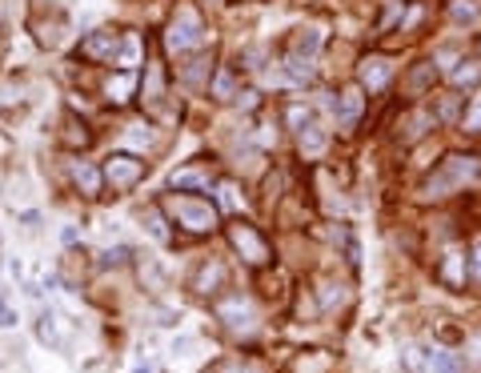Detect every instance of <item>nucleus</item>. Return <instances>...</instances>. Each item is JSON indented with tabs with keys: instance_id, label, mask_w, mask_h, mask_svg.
<instances>
[{
	"instance_id": "1",
	"label": "nucleus",
	"mask_w": 481,
	"mask_h": 373,
	"mask_svg": "<svg viewBox=\"0 0 481 373\" xmlns=\"http://www.w3.org/2000/svg\"><path fill=\"white\" fill-rule=\"evenodd\" d=\"M478 177H481V161H478V157H445L441 169L425 181V189H421V193H425V197H449V193L465 189L469 181H478Z\"/></svg>"
},
{
	"instance_id": "2",
	"label": "nucleus",
	"mask_w": 481,
	"mask_h": 373,
	"mask_svg": "<svg viewBox=\"0 0 481 373\" xmlns=\"http://www.w3.org/2000/svg\"><path fill=\"white\" fill-rule=\"evenodd\" d=\"M169 213H173L189 233H213V229H217V205L205 201V197H173V201H169Z\"/></svg>"
},
{
	"instance_id": "3",
	"label": "nucleus",
	"mask_w": 481,
	"mask_h": 373,
	"mask_svg": "<svg viewBox=\"0 0 481 373\" xmlns=\"http://www.w3.org/2000/svg\"><path fill=\"white\" fill-rule=\"evenodd\" d=\"M205 45V24H201V17L197 13H181V17L173 20V29L165 33V49L169 52H189V49H201Z\"/></svg>"
},
{
	"instance_id": "4",
	"label": "nucleus",
	"mask_w": 481,
	"mask_h": 373,
	"mask_svg": "<svg viewBox=\"0 0 481 373\" xmlns=\"http://www.w3.org/2000/svg\"><path fill=\"white\" fill-rule=\"evenodd\" d=\"M100 173H105V181H109L116 193H128V189L144 177V161L141 157H125V153H121V157H109Z\"/></svg>"
},
{
	"instance_id": "5",
	"label": "nucleus",
	"mask_w": 481,
	"mask_h": 373,
	"mask_svg": "<svg viewBox=\"0 0 481 373\" xmlns=\"http://www.w3.org/2000/svg\"><path fill=\"white\" fill-rule=\"evenodd\" d=\"M229 237H233V245L240 249V257L249 261V265H265V261H269V245H265V237H261L253 225L237 221V225L229 229Z\"/></svg>"
},
{
	"instance_id": "6",
	"label": "nucleus",
	"mask_w": 481,
	"mask_h": 373,
	"mask_svg": "<svg viewBox=\"0 0 481 373\" xmlns=\"http://www.w3.org/2000/svg\"><path fill=\"white\" fill-rule=\"evenodd\" d=\"M389 77H393V61H389V56H369V61H361V84H365L369 93H381L385 84H389Z\"/></svg>"
},
{
	"instance_id": "7",
	"label": "nucleus",
	"mask_w": 481,
	"mask_h": 373,
	"mask_svg": "<svg viewBox=\"0 0 481 373\" xmlns=\"http://www.w3.org/2000/svg\"><path fill=\"white\" fill-rule=\"evenodd\" d=\"M116 49H121L116 33H96V36H89V40L80 45V56H89V61H112Z\"/></svg>"
},
{
	"instance_id": "8",
	"label": "nucleus",
	"mask_w": 481,
	"mask_h": 373,
	"mask_svg": "<svg viewBox=\"0 0 481 373\" xmlns=\"http://www.w3.org/2000/svg\"><path fill=\"white\" fill-rule=\"evenodd\" d=\"M221 321H229L233 329H253V305L249 301H240V297H233V301H221Z\"/></svg>"
},
{
	"instance_id": "9",
	"label": "nucleus",
	"mask_w": 481,
	"mask_h": 373,
	"mask_svg": "<svg viewBox=\"0 0 481 373\" xmlns=\"http://www.w3.org/2000/svg\"><path fill=\"white\" fill-rule=\"evenodd\" d=\"M425 373H461V361L449 353V349H425Z\"/></svg>"
},
{
	"instance_id": "10",
	"label": "nucleus",
	"mask_w": 481,
	"mask_h": 373,
	"mask_svg": "<svg viewBox=\"0 0 481 373\" xmlns=\"http://www.w3.org/2000/svg\"><path fill=\"white\" fill-rule=\"evenodd\" d=\"M100 177H105V173H96L93 165L72 161V181H77V185H80V189H84L89 197H96V193H100Z\"/></svg>"
},
{
	"instance_id": "11",
	"label": "nucleus",
	"mask_w": 481,
	"mask_h": 373,
	"mask_svg": "<svg viewBox=\"0 0 481 373\" xmlns=\"http://www.w3.org/2000/svg\"><path fill=\"white\" fill-rule=\"evenodd\" d=\"M361 105H365V100H361V93H357V89H349V93L341 97V125H353V121L361 116Z\"/></svg>"
},
{
	"instance_id": "12",
	"label": "nucleus",
	"mask_w": 481,
	"mask_h": 373,
	"mask_svg": "<svg viewBox=\"0 0 481 373\" xmlns=\"http://www.w3.org/2000/svg\"><path fill=\"white\" fill-rule=\"evenodd\" d=\"M449 77H453V84H478L481 81V68L473 65V61H461V65L453 68Z\"/></svg>"
},
{
	"instance_id": "13",
	"label": "nucleus",
	"mask_w": 481,
	"mask_h": 373,
	"mask_svg": "<svg viewBox=\"0 0 481 373\" xmlns=\"http://www.w3.org/2000/svg\"><path fill=\"white\" fill-rule=\"evenodd\" d=\"M125 93H132V73H125V77H116V81H109V100L112 105H125Z\"/></svg>"
},
{
	"instance_id": "14",
	"label": "nucleus",
	"mask_w": 481,
	"mask_h": 373,
	"mask_svg": "<svg viewBox=\"0 0 481 373\" xmlns=\"http://www.w3.org/2000/svg\"><path fill=\"white\" fill-rule=\"evenodd\" d=\"M465 132H481V93H473L469 97V109H465Z\"/></svg>"
},
{
	"instance_id": "15",
	"label": "nucleus",
	"mask_w": 481,
	"mask_h": 373,
	"mask_svg": "<svg viewBox=\"0 0 481 373\" xmlns=\"http://www.w3.org/2000/svg\"><path fill=\"white\" fill-rule=\"evenodd\" d=\"M189 185H208V173H192V169L173 173V189H176V193H181V189H189Z\"/></svg>"
},
{
	"instance_id": "16",
	"label": "nucleus",
	"mask_w": 481,
	"mask_h": 373,
	"mask_svg": "<svg viewBox=\"0 0 481 373\" xmlns=\"http://www.w3.org/2000/svg\"><path fill=\"white\" fill-rule=\"evenodd\" d=\"M321 149H325V132H317V129H301V153H313V157H317Z\"/></svg>"
},
{
	"instance_id": "17",
	"label": "nucleus",
	"mask_w": 481,
	"mask_h": 373,
	"mask_svg": "<svg viewBox=\"0 0 481 373\" xmlns=\"http://www.w3.org/2000/svg\"><path fill=\"white\" fill-rule=\"evenodd\" d=\"M449 17L457 20V24H473V20H478V8H473V4H461V0H457V4L449 8Z\"/></svg>"
},
{
	"instance_id": "18",
	"label": "nucleus",
	"mask_w": 481,
	"mask_h": 373,
	"mask_svg": "<svg viewBox=\"0 0 481 373\" xmlns=\"http://www.w3.org/2000/svg\"><path fill=\"white\" fill-rule=\"evenodd\" d=\"M461 253H449L445 257V269H441V273H445V281H453V285H457V281H461Z\"/></svg>"
},
{
	"instance_id": "19",
	"label": "nucleus",
	"mask_w": 481,
	"mask_h": 373,
	"mask_svg": "<svg viewBox=\"0 0 481 373\" xmlns=\"http://www.w3.org/2000/svg\"><path fill=\"white\" fill-rule=\"evenodd\" d=\"M148 233L157 237V241H169V229L160 225V217H157V209H148Z\"/></svg>"
},
{
	"instance_id": "20",
	"label": "nucleus",
	"mask_w": 481,
	"mask_h": 373,
	"mask_svg": "<svg viewBox=\"0 0 481 373\" xmlns=\"http://www.w3.org/2000/svg\"><path fill=\"white\" fill-rule=\"evenodd\" d=\"M213 93H217V97H233V77H229V73H221V77H217V84H213Z\"/></svg>"
},
{
	"instance_id": "21",
	"label": "nucleus",
	"mask_w": 481,
	"mask_h": 373,
	"mask_svg": "<svg viewBox=\"0 0 481 373\" xmlns=\"http://www.w3.org/2000/svg\"><path fill=\"white\" fill-rule=\"evenodd\" d=\"M213 281H221V265H213V269H205V273H201V281H197V289L205 293V285H213Z\"/></svg>"
},
{
	"instance_id": "22",
	"label": "nucleus",
	"mask_w": 481,
	"mask_h": 373,
	"mask_svg": "<svg viewBox=\"0 0 481 373\" xmlns=\"http://www.w3.org/2000/svg\"><path fill=\"white\" fill-rule=\"evenodd\" d=\"M469 269H473V277L481 281V237L473 241V253H469Z\"/></svg>"
},
{
	"instance_id": "23",
	"label": "nucleus",
	"mask_w": 481,
	"mask_h": 373,
	"mask_svg": "<svg viewBox=\"0 0 481 373\" xmlns=\"http://www.w3.org/2000/svg\"><path fill=\"white\" fill-rule=\"evenodd\" d=\"M289 121H293V125H301V121H309V109H301V105H293V109H289Z\"/></svg>"
},
{
	"instance_id": "24",
	"label": "nucleus",
	"mask_w": 481,
	"mask_h": 373,
	"mask_svg": "<svg viewBox=\"0 0 481 373\" xmlns=\"http://www.w3.org/2000/svg\"><path fill=\"white\" fill-rule=\"evenodd\" d=\"M0 325H16V313L4 309V293H0Z\"/></svg>"
},
{
	"instance_id": "25",
	"label": "nucleus",
	"mask_w": 481,
	"mask_h": 373,
	"mask_svg": "<svg viewBox=\"0 0 481 373\" xmlns=\"http://www.w3.org/2000/svg\"><path fill=\"white\" fill-rule=\"evenodd\" d=\"M229 373H253V370H245V365H237V370H229Z\"/></svg>"
}]
</instances>
